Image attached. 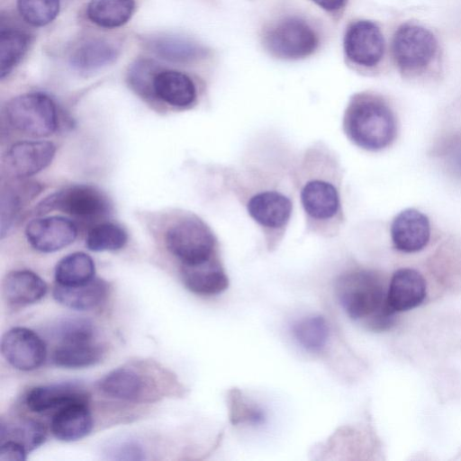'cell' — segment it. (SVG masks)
<instances>
[{
	"instance_id": "f546056e",
	"label": "cell",
	"mask_w": 461,
	"mask_h": 461,
	"mask_svg": "<svg viewBox=\"0 0 461 461\" xmlns=\"http://www.w3.org/2000/svg\"><path fill=\"white\" fill-rule=\"evenodd\" d=\"M293 334L303 348L316 352L321 350L327 344L329 327L322 316L313 315L294 323Z\"/></svg>"
},
{
	"instance_id": "4316f807",
	"label": "cell",
	"mask_w": 461,
	"mask_h": 461,
	"mask_svg": "<svg viewBox=\"0 0 461 461\" xmlns=\"http://www.w3.org/2000/svg\"><path fill=\"white\" fill-rule=\"evenodd\" d=\"M149 45L157 56L171 62H190L204 54V50L196 42L180 36H159L151 40Z\"/></svg>"
},
{
	"instance_id": "603a6c76",
	"label": "cell",
	"mask_w": 461,
	"mask_h": 461,
	"mask_svg": "<svg viewBox=\"0 0 461 461\" xmlns=\"http://www.w3.org/2000/svg\"><path fill=\"white\" fill-rule=\"evenodd\" d=\"M117 49L104 40H91L78 46L71 54L69 63L80 73H91L112 64Z\"/></svg>"
},
{
	"instance_id": "8992f818",
	"label": "cell",
	"mask_w": 461,
	"mask_h": 461,
	"mask_svg": "<svg viewBox=\"0 0 461 461\" xmlns=\"http://www.w3.org/2000/svg\"><path fill=\"white\" fill-rule=\"evenodd\" d=\"M5 113L12 126L32 136H49L58 128L56 104L43 93H27L14 97L8 102Z\"/></svg>"
},
{
	"instance_id": "7c38bea8",
	"label": "cell",
	"mask_w": 461,
	"mask_h": 461,
	"mask_svg": "<svg viewBox=\"0 0 461 461\" xmlns=\"http://www.w3.org/2000/svg\"><path fill=\"white\" fill-rule=\"evenodd\" d=\"M344 50L353 63L366 68L375 67L384 52V39L380 28L368 20L351 23L344 37Z\"/></svg>"
},
{
	"instance_id": "8fae6325",
	"label": "cell",
	"mask_w": 461,
	"mask_h": 461,
	"mask_svg": "<svg viewBox=\"0 0 461 461\" xmlns=\"http://www.w3.org/2000/svg\"><path fill=\"white\" fill-rule=\"evenodd\" d=\"M1 352L12 366L23 371L39 368L47 357L46 345L41 338L24 327L12 328L4 334Z\"/></svg>"
},
{
	"instance_id": "d590c367",
	"label": "cell",
	"mask_w": 461,
	"mask_h": 461,
	"mask_svg": "<svg viewBox=\"0 0 461 461\" xmlns=\"http://www.w3.org/2000/svg\"><path fill=\"white\" fill-rule=\"evenodd\" d=\"M59 342H72L95 339V328L86 319L68 318L58 324L55 330Z\"/></svg>"
},
{
	"instance_id": "ac0fdd59",
	"label": "cell",
	"mask_w": 461,
	"mask_h": 461,
	"mask_svg": "<svg viewBox=\"0 0 461 461\" xmlns=\"http://www.w3.org/2000/svg\"><path fill=\"white\" fill-rule=\"evenodd\" d=\"M94 426L88 401L68 403L57 410L51 420V431L62 441H75L88 435Z\"/></svg>"
},
{
	"instance_id": "1f68e13d",
	"label": "cell",
	"mask_w": 461,
	"mask_h": 461,
	"mask_svg": "<svg viewBox=\"0 0 461 461\" xmlns=\"http://www.w3.org/2000/svg\"><path fill=\"white\" fill-rule=\"evenodd\" d=\"M127 240V232L120 225L102 222L89 230L86 245L92 251H113L122 249Z\"/></svg>"
},
{
	"instance_id": "5b68a950",
	"label": "cell",
	"mask_w": 461,
	"mask_h": 461,
	"mask_svg": "<svg viewBox=\"0 0 461 461\" xmlns=\"http://www.w3.org/2000/svg\"><path fill=\"white\" fill-rule=\"evenodd\" d=\"M165 240L181 265H196L221 257L216 234L194 213L183 214L175 221L167 229Z\"/></svg>"
},
{
	"instance_id": "5bb4252c",
	"label": "cell",
	"mask_w": 461,
	"mask_h": 461,
	"mask_svg": "<svg viewBox=\"0 0 461 461\" xmlns=\"http://www.w3.org/2000/svg\"><path fill=\"white\" fill-rule=\"evenodd\" d=\"M393 247L404 253L422 250L429 241L430 224L421 212L409 208L399 212L390 228Z\"/></svg>"
},
{
	"instance_id": "f35d334b",
	"label": "cell",
	"mask_w": 461,
	"mask_h": 461,
	"mask_svg": "<svg viewBox=\"0 0 461 461\" xmlns=\"http://www.w3.org/2000/svg\"><path fill=\"white\" fill-rule=\"evenodd\" d=\"M326 11H336L344 6L347 0H312Z\"/></svg>"
},
{
	"instance_id": "277c9868",
	"label": "cell",
	"mask_w": 461,
	"mask_h": 461,
	"mask_svg": "<svg viewBox=\"0 0 461 461\" xmlns=\"http://www.w3.org/2000/svg\"><path fill=\"white\" fill-rule=\"evenodd\" d=\"M337 298L353 320H362L375 330H384L394 322V315L387 304L383 277L376 271L353 268L336 280Z\"/></svg>"
},
{
	"instance_id": "836d02e7",
	"label": "cell",
	"mask_w": 461,
	"mask_h": 461,
	"mask_svg": "<svg viewBox=\"0 0 461 461\" xmlns=\"http://www.w3.org/2000/svg\"><path fill=\"white\" fill-rule=\"evenodd\" d=\"M22 18L33 26H44L59 14V0H17Z\"/></svg>"
},
{
	"instance_id": "ba28073f",
	"label": "cell",
	"mask_w": 461,
	"mask_h": 461,
	"mask_svg": "<svg viewBox=\"0 0 461 461\" xmlns=\"http://www.w3.org/2000/svg\"><path fill=\"white\" fill-rule=\"evenodd\" d=\"M437 49L434 34L423 26L412 23L400 26L392 42L393 59L405 72L424 69L431 62Z\"/></svg>"
},
{
	"instance_id": "484cf974",
	"label": "cell",
	"mask_w": 461,
	"mask_h": 461,
	"mask_svg": "<svg viewBox=\"0 0 461 461\" xmlns=\"http://www.w3.org/2000/svg\"><path fill=\"white\" fill-rule=\"evenodd\" d=\"M135 9V0H90L88 19L99 27L112 29L126 23Z\"/></svg>"
},
{
	"instance_id": "e575fe53",
	"label": "cell",
	"mask_w": 461,
	"mask_h": 461,
	"mask_svg": "<svg viewBox=\"0 0 461 461\" xmlns=\"http://www.w3.org/2000/svg\"><path fill=\"white\" fill-rule=\"evenodd\" d=\"M160 69L161 68L155 61L140 59L129 68L128 82L139 95L153 98L152 84L156 74Z\"/></svg>"
},
{
	"instance_id": "3957f363",
	"label": "cell",
	"mask_w": 461,
	"mask_h": 461,
	"mask_svg": "<svg viewBox=\"0 0 461 461\" xmlns=\"http://www.w3.org/2000/svg\"><path fill=\"white\" fill-rule=\"evenodd\" d=\"M342 131L347 139L366 151H380L390 146L397 134L393 111L378 94H354L344 111Z\"/></svg>"
},
{
	"instance_id": "9a60e30c",
	"label": "cell",
	"mask_w": 461,
	"mask_h": 461,
	"mask_svg": "<svg viewBox=\"0 0 461 461\" xmlns=\"http://www.w3.org/2000/svg\"><path fill=\"white\" fill-rule=\"evenodd\" d=\"M426 296V281L419 271L402 267L393 274L387 288L386 301L393 312L416 308L423 303Z\"/></svg>"
},
{
	"instance_id": "6da1fadb",
	"label": "cell",
	"mask_w": 461,
	"mask_h": 461,
	"mask_svg": "<svg viewBox=\"0 0 461 461\" xmlns=\"http://www.w3.org/2000/svg\"><path fill=\"white\" fill-rule=\"evenodd\" d=\"M229 170L227 185L259 228L266 249L282 243L294 212V168L298 156L281 140H262Z\"/></svg>"
},
{
	"instance_id": "ffe728a7",
	"label": "cell",
	"mask_w": 461,
	"mask_h": 461,
	"mask_svg": "<svg viewBox=\"0 0 461 461\" xmlns=\"http://www.w3.org/2000/svg\"><path fill=\"white\" fill-rule=\"evenodd\" d=\"M3 295L14 305H28L40 301L47 293V285L37 274L30 270H14L5 277Z\"/></svg>"
},
{
	"instance_id": "44dd1931",
	"label": "cell",
	"mask_w": 461,
	"mask_h": 461,
	"mask_svg": "<svg viewBox=\"0 0 461 461\" xmlns=\"http://www.w3.org/2000/svg\"><path fill=\"white\" fill-rule=\"evenodd\" d=\"M108 285L99 278L77 285H56L55 300L60 304L77 311H87L100 305L107 296Z\"/></svg>"
},
{
	"instance_id": "d6986e66",
	"label": "cell",
	"mask_w": 461,
	"mask_h": 461,
	"mask_svg": "<svg viewBox=\"0 0 461 461\" xmlns=\"http://www.w3.org/2000/svg\"><path fill=\"white\" fill-rule=\"evenodd\" d=\"M78 401H88L87 393L77 384L68 383L34 387L25 398L27 407L38 413L57 411Z\"/></svg>"
},
{
	"instance_id": "e0dca14e",
	"label": "cell",
	"mask_w": 461,
	"mask_h": 461,
	"mask_svg": "<svg viewBox=\"0 0 461 461\" xmlns=\"http://www.w3.org/2000/svg\"><path fill=\"white\" fill-rule=\"evenodd\" d=\"M180 276L185 287L199 295H216L229 286L221 257L196 265H181Z\"/></svg>"
},
{
	"instance_id": "30bf717a",
	"label": "cell",
	"mask_w": 461,
	"mask_h": 461,
	"mask_svg": "<svg viewBox=\"0 0 461 461\" xmlns=\"http://www.w3.org/2000/svg\"><path fill=\"white\" fill-rule=\"evenodd\" d=\"M55 153L56 146L50 141H18L3 156L2 170L13 179H23L48 167Z\"/></svg>"
},
{
	"instance_id": "74e56055",
	"label": "cell",
	"mask_w": 461,
	"mask_h": 461,
	"mask_svg": "<svg viewBox=\"0 0 461 461\" xmlns=\"http://www.w3.org/2000/svg\"><path fill=\"white\" fill-rule=\"evenodd\" d=\"M113 459L119 460H139L142 459V451L136 444L123 442L113 448Z\"/></svg>"
},
{
	"instance_id": "4dcf8cb0",
	"label": "cell",
	"mask_w": 461,
	"mask_h": 461,
	"mask_svg": "<svg viewBox=\"0 0 461 461\" xmlns=\"http://www.w3.org/2000/svg\"><path fill=\"white\" fill-rule=\"evenodd\" d=\"M1 439L13 440L31 451L41 445L46 438V429L38 421L22 420L1 424Z\"/></svg>"
},
{
	"instance_id": "8d00e7d4",
	"label": "cell",
	"mask_w": 461,
	"mask_h": 461,
	"mask_svg": "<svg viewBox=\"0 0 461 461\" xmlns=\"http://www.w3.org/2000/svg\"><path fill=\"white\" fill-rule=\"evenodd\" d=\"M26 448L13 440H6L1 445V461H23L26 459Z\"/></svg>"
},
{
	"instance_id": "7a4b0ae2",
	"label": "cell",
	"mask_w": 461,
	"mask_h": 461,
	"mask_svg": "<svg viewBox=\"0 0 461 461\" xmlns=\"http://www.w3.org/2000/svg\"><path fill=\"white\" fill-rule=\"evenodd\" d=\"M343 179L340 158L324 141H314L298 155L294 185L307 234L330 239L340 233L346 222Z\"/></svg>"
},
{
	"instance_id": "7402d4cb",
	"label": "cell",
	"mask_w": 461,
	"mask_h": 461,
	"mask_svg": "<svg viewBox=\"0 0 461 461\" xmlns=\"http://www.w3.org/2000/svg\"><path fill=\"white\" fill-rule=\"evenodd\" d=\"M41 188L36 183L14 179L2 189L1 236L8 232L23 206L37 196Z\"/></svg>"
},
{
	"instance_id": "d4e9b609",
	"label": "cell",
	"mask_w": 461,
	"mask_h": 461,
	"mask_svg": "<svg viewBox=\"0 0 461 461\" xmlns=\"http://www.w3.org/2000/svg\"><path fill=\"white\" fill-rule=\"evenodd\" d=\"M142 376L130 367H119L107 374L99 383L100 390L107 396L136 401L144 392Z\"/></svg>"
},
{
	"instance_id": "d6a6232c",
	"label": "cell",
	"mask_w": 461,
	"mask_h": 461,
	"mask_svg": "<svg viewBox=\"0 0 461 461\" xmlns=\"http://www.w3.org/2000/svg\"><path fill=\"white\" fill-rule=\"evenodd\" d=\"M229 417L233 425L240 423L259 424L265 420L264 411L251 402L239 389L228 393Z\"/></svg>"
},
{
	"instance_id": "f1b7e54d",
	"label": "cell",
	"mask_w": 461,
	"mask_h": 461,
	"mask_svg": "<svg viewBox=\"0 0 461 461\" xmlns=\"http://www.w3.org/2000/svg\"><path fill=\"white\" fill-rule=\"evenodd\" d=\"M29 36L19 29H2L0 33V77H6L25 54Z\"/></svg>"
},
{
	"instance_id": "4fadbf2b",
	"label": "cell",
	"mask_w": 461,
	"mask_h": 461,
	"mask_svg": "<svg viewBox=\"0 0 461 461\" xmlns=\"http://www.w3.org/2000/svg\"><path fill=\"white\" fill-rule=\"evenodd\" d=\"M30 245L41 252H54L71 244L77 236L76 223L62 216L31 221L25 229Z\"/></svg>"
},
{
	"instance_id": "cb8c5ba5",
	"label": "cell",
	"mask_w": 461,
	"mask_h": 461,
	"mask_svg": "<svg viewBox=\"0 0 461 461\" xmlns=\"http://www.w3.org/2000/svg\"><path fill=\"white\" fill-rule=\"evenodd\" d=\"M103 349L93 340L59 342L52 354L53 363L65 368H82L100 361Z\"/></svg>"
},
{
	"instance_id": "2e32d148",
	"label": "cell",
	"mask_w": 461,
	"mask_h": 461,
	"mask_svg": "<svg viewBox=\"0 0 461 461\" xmlns=\"http://www.w3.org/2000/svg\"><path fill=\"white\" fill-rule=\"evenodd\" d=\"M153 98L170 106L190 108L198 98L197 87L186 74L172 69H160L152 84Z\"/></svg>"
},
{
	"instance_id": "83f0119b",
	"label": "cell",
	"mask_w": 461,
	"mask_h": 461,
	"mask_svg": "<svg viewBox=\"0 0 461 461\" xmlns=\"http://www.w3.org/2000/svg\"><path fill=\"white\" fill-rule=\"evenodd\" d=\"M95 263L90 256L75 252L63 258L56 266L55 280L60 285H77L95 277Z\"/></svg>"
},
{
	"instance_id": "52a82bcc",
	"label": "cell",
	"mask_w": 461,
	"mask_h": 461,
	"mask_svg": "<svg viewBox=\"0 0 461 461\" xmlns=\"http://www.w3.org/2000/svg\"><path fill=\"white\" fill-rule=\"evenodd\" d=\"M58 210L82 221H95L107 216L111 211L108 197L95 186L74 185L44 199L38 212Z\"/></svg>"
},
{
	"instance_id": "9c48e42d",
	"label": "cell",
	"mask_w": 461,
	"mask_h": 461,
	"mask_svg": "<svg viewBox=\"0 0 461 461\" xmlns=\"http://www.w3.org/2000/svg\"><path fill=\"white\" fill-rule=\"evenodd\" d=\"M265 42L275 56L299 59L311 55L318 46V37L303 19L286 17L267 31Z\"/></svg>"
}]
</instances>
